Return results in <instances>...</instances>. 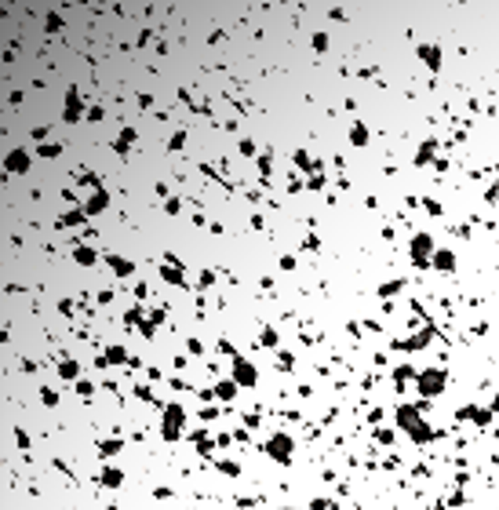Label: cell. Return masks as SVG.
<instances>
[{"label":"cell","instance_id":"obj_1","mask_svg":"<svg viewBox=\"0 0 499 510\" xmlns=\"http://www.w3.org/2000/svg\"><path fill=\"white\" fill-rule=\"evenodd\" d=\"M438 387H441V382H438V372H430V376L423 379V390L430 394V390H438Z\"/></svg>","mask_w":499,"mask_h":510}]
</instances>
